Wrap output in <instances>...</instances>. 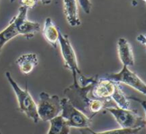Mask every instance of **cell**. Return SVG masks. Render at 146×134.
Listing matches in <instances>:
<instances>
[{
    "label": "cell",
    "instance_id": "cell-1",
    "mask_svg": "<svg viewBox=\"0 0 146 134\" xmlns=\"http://www.w3.org/2000/svg\"><path fill=\"white\" fill-rule=\"evenodd\" d=\"M97 77H92L91 82L86 85H80L77 77H73V83L64 90L65 98L73 106L80 110L89 119L108 107H117L113 101H102L91 98L90 92L94 85Z\"/></svg>",
    "mask_w": 146,
    "mask_h": 134
},
{
    "label": "cell",
    "instance_id": "cell-2",
    "mask_svg": "<svg viewBox=\"0 0 146 134\" xmlns=\"http://www.w3.org/2000/svg\"><path fill=\"white\" fill-rule=\"evenodd\" d=\"M5 76L15 93V96L18 99L19 111L25 114L27 117L32 119L35 123H38L40 117L37 113L36 104L29 92L27 84L26 85V89L23 90L13 80V78L12 77L11 74L9 71L6 72Z\"/></svg>",
    "mask_w": 146,
    "mask_h": 134
},
{
    "label": "cell",
    "instance_id": "cell-3",
    "mask_svg": "<svg viewBox=\"0 0 146 134\" xmlns=\"http://www.w3.org/2000/svg\"><path fill=\"white\" fill-rule=\"evenodd\" d=\"M62 114L61 116L66 121L70 127H77L79 129H88L91 125V119H89L82 112L72 104L67 98L61 100Z\"/></svg>",
    "mask_w": 146,
    "mask_h": 134
},
{
    "label": "cell",
    "instance_id": "cell-4",
    "mask_svg": "<svg viewBox=\"0 0 146 134\" xmlns=\"http://www.w3.org/2000/svg\"><path fill=\"white\" fill-rule=\"evenodd\" d=\"M105 110L109 112L114 117L121 128L135 129L143 128L145 126V119L139 116L136 110L122 109L118 107H108Z\"/></svg>",
    "mask_w": 146,
    "mask_h": 134
},
{
    "label": "cell",
    "instance_id": "cell-5",
    "mask_svg": "<svg viewBox=\"0 0 146 134\" xmlns=\"http://www.w3.org/2000/svg\"><path fill=\"white\" fill-rule=\"evenodd\" d=\"M40 119L50 121L62 112L61 100L58 96H50L45 92L40 93V99L36 104Z\"/></svg>",
    "mask_w": 146,
    "mask_h": 134
},
{
    "label": "cell",
    "instance_id": "cell-6",
    "mask_svg": "<svg viewBox=\"0 0 146 134\" xmlns=\"http://www.w3.org/2000/svg\"><path fill=\"white\" fill-rule=\"evenodd\" d=\"M28 8L21 6L18 10V15L12 18L7 28L0 32V52L4 45L7 42L15 38L18 35H24L23 28V20L27 16Z\"/></svg>",
    "mask_w": 146,
    "mask_h": 134
},
{
    "label": "cell",
    "instance_id": "cell-7",
    "mask_svg": "<svg viewBox=\"0 0 146 134\" xmlns=\"http://www.w3.org/2000/svg\"><path fill=\"white\" fill-rule=\"evenodd\" d=\"M105 78L116 83H123L139 91L142 94H146V86L144 82L136 73L131 71L127 66H123L118 73H111L106 75Z\"/></svg>",
    "mask_w": 146,
    "mask_h": 134
},
{
    "label": "cell",
    "instance_id": "cell-8",
    "mask_svg": "<svg viewBox=\"0 0 146 134\" xmlns=\"http://www.w3.org/2000/svg\"><path fill=\"white\" fill-rule=\"evenodd\" d=\"M58 35H59L58 43L60 45L62 55L64 61V66L72 71L73 77H76L78 74L81 76L83 75L78 67L76 54L69 40L68 35L62 34L60 30H58Z\"/></svg>",
    "mask_w": 146,
    "mask_h": 134
},
{
    "label": "cell",
    "instance_id": "cell-9",
    "mask_svg": "<svg viewBox=\"0 0 146 134\" xmlns=\"http://www.w3.org/2000/svg\"><path fill=\"white\" fill-rule=\"evenodd\" d=\"M118 83L107 78L96 79L94 85L90 92L91 98L102 101H112V96L118 87Z\"/></svg>",
    "mask_w": 146,
    "mask_h": 134
},
{
    "label": "cell",
    "instance_id": "cell-10",
    "mask_svg": "<svg viewBox=\"0 0 146 134\" xmlns=\"http://www.w3.org/2000/svg\"><path fill=\"white\" fill-rule=\"evenodd\" d=\"M118 53L123 66H132L135 64V57L131 45L126 39L119 38L117 44Z\"/></svg>",
    "mask_w": 146,
    "mask_h": 134
},
{
    "label": "cell",
    "instance_id": "cell-11",
    "mask_svg": "<svg viewBox=\"0 0 146 134\" xmlns=\"http://www.w3.org/2000/svg\"><path fill=\"white\" fill-rule=\"evenodd\" d=\"M15 63L22 74L29 75L38 65V56L34 53H26L18 57Z\"/></svg>",
    "mask_w": 146,
    "mask_h": 134
},
{
    "label": "cell",
    "instance_id": "cell-12",
    "mask_svg": "<svg viewBox=\"0 0 146 134\" xmlns=\"http://www.w3.org/2000/svg\"><path fill=\"white\" fill-rule=\"evenodd\" d=\"M58 30L59 28L55 25L51 18H47L45 19L42 29V35L45 40L55 49L57 48L59 39Z\"/></svg>",
    "mask_w": 146,
    "mask_h": 134
},
{
    "label": "cell",
    "instance_id": "cell-13",
    "mask_svg": "<svg viewBox=\"0 0 146 134\" xmlns=\"http://www.w3.org/2000/svg\"><path fill=\"white\" fill-rule=\"evenodd\" d=\"M64 12L66 19L71 26H78L81 24L78 17V2L74 0H65L63 2Z\"/></svg>",
    "mask_w": 146,
    "mask_h": 134
},
{
    "label": "cell",
    "instance_id": "cell-14",
    "mask_svg": "<svg viewBox=\"0 0 146 134\" xmlns=\"http://www.w3.org/2000/svg\"><path fill=\"white\" fill-rule=\"evenodd\" d=\"M49 122L50 128L48 134H70V127L61 115L50 119Z\"/></svg>",
    "mask_w": 146,
    "mask_h": 134
},
{
    "label": "cell",
    "instance_id": "cell-15",
    "mask_svg": "<svg viewBox=\"0 0 146 134\" xmlns=\"http://www.w3.org/2000/svg\"><path fill=\"white\" fill-rule=\"evenodd\" d=\"M111 100L115 103V104L119 109H129L130 102L129 98H128L126 94L124 93L121 86L118 84L116 90L115 91L114 94L112 96Z\"/></svg>",
    "mask_w": 146,
    "mask_h": 134
},
{
    "label": "cell",
    "instance_id": "cell-16",
    "mask_svg": "<svg viewBox=\"0 0 146 134\" xmlns=\"http://www.w3.org/2000/svg\"><path fill=\"white\" fill-rule=\"evenodd\" d=\"M143 128H135V129H126V128H120V129H114L110 131H104V132L96 133L90 130L89 128L87 131H89L92 134H138L139 132L142 131Z\"/></svg>",
    "mask_w": 146,
    "mask_h": 134
},
{
    "label": "cell",
    "instance_id": "cell-17",
    "mask_svg": "<svg viewBox=\"0 0 146 134\" xmlns=\"http://www.w3.org/2000/svg\"><path fill=\"white\" fill-rule=\"evenodd\" d=\"M78 3L81 5L83 10H84L86 13H89L90 10H91V3L89 1H79Z\"/></svg>",
    "mask_w": 146,
    "mask_h": 134
},
{
    "label": "cell",
    "instance_id": "cell-18",
    "mask_svg": "<svg viewBox=\"0 0 146 134\" xmlns=\"http://www.w3.org/2000/svg\"><path fill=\"white\" fill-rule=\"evenodd\" d=\"M36 2L35 1H33V0H30V1H28V0H24V1H20L19 2V4L21 5V6H23V7H25L27 8H32V7L36 5Z\"/></svg>",
    "mask_w": 146,
    "mask_h": 134
},
{
    "label": "cell",
    "instance_id": "cell-19",
    "mask_svg": "<svg viewBox=\"0 0 146 134\" xmlns=\"http://www.w3.org/2000/svg\"><path fill=\"white\" fill-rule=\"evenodd\" d=\"M137 40L139 42H140L141 44H143V45H145L146 43V40H145V36L143 34H139L138 35V36L137 37Z\"/></svg>",
    "mask_w": 146,
    "mask_h": 134
},
{
    "label": "cell",
    "instance_id": "cell-20",
    "mask_svg": "<svg viewBox=\"0 0 146 134\" xmlns=\"http://www.w3.org/2000/svg\"><path fill=\"white\" fill-rule=\"evenodd\" d=\"M0 134H2V133H1V132H0Z\"/></svg>",
    "mask_w": 146,
    "mask_h": 134
}]
</instances>
